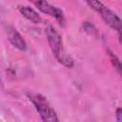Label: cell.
I'll return each mask as SVG.
<instances>
[{
	"label": "cell",
	"mask_w": 122,
	"mask_h": 122,
	"mask_svg": "<svg viewBox=\"0 0 122 122\" xmlns=\"http://www.w3.org/2000/svg\"><path fill=\"white\" fill-rule=\"evenodd\" d=\"M45 33L51 51L56 58V60L67 68H72L74 62L72 58L66 52L63 45L62 36L58 32V30L53 26L47 25V27L45 28Z\"/></svg>",
	"instance_id": "obj_1"
},
{
	"label": "cell",
	"mask_w": 122,
	"mask_h": 122,
	"mask_svg": "<svg viewBox=\"0 0 122 122\" xmlns=\"http://www.w3.org/2000/svg\"><path fill=\"white\" fill-rule=\"evenodd\" d=\"M91 9L100 14L104 22L112 30H116L119 39L121 38V19L110 8L105 6L100 0H84Z\"/></svg>",
	"instance_id": "obj_2"
},
{
	"label": "cell",
	"mask_w": 122,
	"mask_h": 122,
	"mask_svg": "<svg viewBox=\"0 0 122 122\" xmlns=\"http://www.w3.org/2000/svg\"><path fill=\"white\" fill-rule=\"evenodd\" d=\"M28 97L43 121L57 122L59 120L56 112L44 95L37 92H30L28 93Z\"/></svg>",
	"instance_id": "obj_3"
},
{
	"label": "cell",
	"mask_w": 122,
	"mask_h": 122,
	"mask_svg": "<svg viewBox=\"0 0 122 122\" xmlns=\"http://www.w3.org/2000/svg\"><path fill=\"white\" fill-rule=\"evenodd\" d=\"M30 1L42 13L53 17L60 25H64V23H65V16H64L63 11L59 8L51 5L48 0H30Z\"/></svg>",
	"instance_id": "obj_4"
},
{
	"label": "cell",
	"mask_w": 122,
	"mask_h": 122,
	"mask_svg": "<svg viewBox=\"0 0 122 122\" xmlns=\"http://www.w3.org/2000/svg\"><path fill=\"white\" fill-rule=\"evenodd\" d=\"M8 39L15 49L19 51H25L27 49V43L25 39L17 31V30L12 27H9L8 29Z\"/></svg>",
	"instance_id": "obj_5"
},
{
	"label": "cell",
	"mask_w": 122,
	"mask_h": 122,
	"mask_svg": "<svg viewBox=\"0 0 122 122\" xmlns=\"http://www.w3.org/2000/svg\"><path fill=\"white\" fill-rule=\"evenodd\" d=\"M18 10L26 19L32 22L33 24H39L42 21L40 14L30 6H18Z\"/></svg>",
	"instance_id": "obj_6"
},
{
	"label": "cell",
	"mask_w": 122,
	"mask_h": 122,
	"mask_svg": "<svg viewBox=\"0 0 122 122\" xmlns=\"http://www.w3.org/2000/svg\"><path fill=\"white\" fill-rule=\"evenodd\" d=\"M107 52H108V55L110 57V60H111V63L112 64V66L114 67V69L117 71L118 74L121 75V63H120V60L119 58L116 56L115 53H113L111 50H107Z\"/></svg>",
	"instance_id": "obj_7"
},
{
	"label": "cell",
	"mask_w": 122,
	"mask_h": 122,
	"mask_svg": "<svg viewBox=\"0 0 122 122\" xmlns=\"http://www.w3.org/2000/svg\"><path fill=\"white\" fill-rule=\"evenodd\" d=\"M115 117H116V120L118 122H121L122 121V110L121 108H118L115 112Z\"/></svg>",
	"instance_id": "obj_8"
}]
</instances>
